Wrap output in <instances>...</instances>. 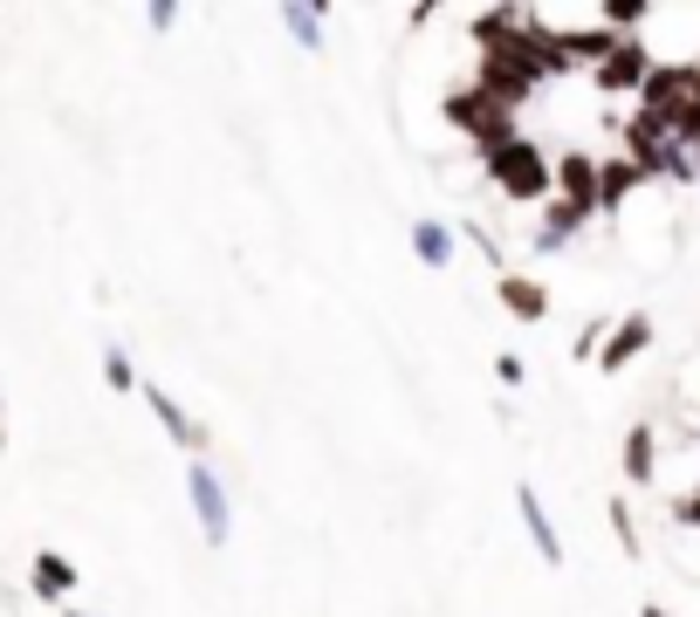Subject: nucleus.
<instances>
[{"label":"nucleus","instance_id":"f257e3e1","mask_svg":"<svg viewBox=\"0 0 700 617\" xmlns=\"http://www.w3.org/2000/svg\"><path fill=\"white\" fill-rule=\"evenodd\" d=\"M494 179H502L515 199H535V192H543V165H535L522 145H502V151H494Z\"/></svg>","mask_w":700,"mask_h":617},{"label":"nucleus","instance_id":"f03ea898","mask_svg":"<svg viewBox=\"0 0 700 617\" xmlns=\"http://www.w3.org/2000/svg\"><path fill=\"white\" fill-rule=\"evenodd\" d=\"M502 296H509L515 316H543V309H550V302H543V288H529V281H502Z\"/></svg>","mask_w":700,"mask_h":617},{"label":"nucleus","instance_id":"7ed1b4c3","mask_svg":"<svg viewBox=\"0 0 700 617\" xmlns=\"http://www.w3.org/2000/svg\"><path fill=\"white\" fill-rule=\"evenodd\" d=\"M34 576H41V590H69V584H76L69 563H56V556H41V563H34Z\"/></svg>","mask_w":700,"mask_h":617},{"label":"nucleus","instance_id":"20e7f679","mask_svg":"<svg viewBox=\"0 0 700 617\" xmlns=\"http://www.w3.org/2000/svg\"><path fill=\"white\" fill-rule=\"evenodd\" d=\"M639 344H645V322H632V329H625V337H618V344H611V357H604V364H625V357H632Z\"/></svg>","mask_w":700,"mask_h":617},{"label":"nucleus","instance_id":"39448f33","mask_svg":"<svg viewBox=\"0 0 700 617\" xmlns=\"http://www.w3.org/2000/svg\"><path fill=\"white\" fill-rule=\"evenodd\" d=\"M625 467H632V474H645V467H652V439H645V432L632 439V452H625Z\"/></svg>","mask_w":700,"mask_h":617}]
</instances>
